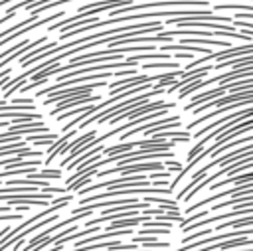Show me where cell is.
I'll return each instance as SVG.
<instances>
[{
  "mask_svg": "<svg viewBox=\"0 0 253 251\" xmlns=\"http://www.w3.org/2000/svg\"><path fill=\"white\" fill-rule=\"evenodd\" d=\"M251 83H253L251 75H249V77H243V79H235L233 83H221V85H217V87L211 89V91H206V93L196 95V97L184 107V111H192L194 107H198V105H202V103H208V101H211V99H217V97H221V95H225V93H229V91L251 89Z\"/></svg>",
  "mask_w": 253,
  "mask_h": 251,
  "instance_id": "6da1fadb",
  "label": "cell"
},
{
  "mask_svg": "<svg viewBox=\"0 0 253 251\" xmlns=\"http://www.w3.org/2000/svg\"><path fill=\"white\" fill-rule=\"evenodd\" d=\"M97 87H107V81H95V83H85V85H77V87H63L59 91H53V93H47L49 97L43 99L45 105H51V103H61L65 99H71V97H77V95H89L93 89Z\"/></svg>",
  "mask_w": 253,
  "mask_h": 251,
  "instance_id": "7a4b0ae2",
  "label": "cell"
},
{
  "mask_svg": "<svg viewBox=\"0 0 253 251\" xmlns=\"http://www.w3.org/2000/svg\"><path fill=\"white\" fill-rule=\"evenodd\" d=\"M208 6V0H162V2H148V4H128L123 6L121 10H117L111 16H126V14H134V12H146L148 8H156V6Z\"/></svg>",
  "mask_w": 253,
  "mask_h": 251,
  "instance_id": "3957f363",
  "label": "cell"
},
{
  "mask_svg": "<svg viewBox=\"0 0 253 251\" xmlns=\"http://www.w3.org/2000/svg\"><path fill=\"white\" fill-rule=\"evenodd\" d=\"M174 105L172 103H164V101H156V103H140V105H136V107H132V109H125V111H121L119 115H115L113 119H109L111 123H119V121H130V119H136V117H140V115H146V113H150V111H160V109H172Z\"/></svg>",
  "mask_w": 253,
  "mask_h": 251,
  "instance_id": "277c9868",
  "label": "cell"
},
{
  "mask_svg": "<svg viewBox=\"0 0 253 251\" xmlns=\"http://www.w3.org/2000/svg\"><path fill=\"white\" fill-rule=\"evenodd\" d=\"M239 194H253V184H251V182H245L243 186H235V188H231V190H221L219 194H213V196H210V198H206V200L196 202L194 206H188L184 213L190 215L192 211H196V209H200V208H206V206H210L211 202H217V200L223 198V196H239Z\"/></svg>",
  "mask_w": 253,
  "mask_h": 251,
  "instance_id": "5b68a950",
  "label": "cell"
},
{
  "mask_svg": "<svg viewBox=\"0 0 253 251\" xmlns=\"http://www.w3.org/2000/svg\"><path fill=\"white\" fill-rule=\"evenodd\" d=\"M253 97V89H243V91H233V95H221V97H217V99H211V101H208V103H202V105H198V107H194L190 113H194V115H198V113H202V111H206V109H210V107H225V105H229V103H235V101H241V99H251Z\"/></svg>",
  "mask_w": 253,
  "mask_h": 251,
  "instance_id": "8992f818",
  "label": "cell"
},
{
  "mask_svg": "<svg viewBox=\"0 0 253 251\" xmlns=\"http://www.w3.org/2000/svg\"><path fill=\"white\" fill-rule=\"evenodd\" d=\"M24 144H26V142H22V140L2 144V146H0V156H10V154H14V156L24 158V156H42V154H43L42 150H32V148H26Z\"/></svg>",
  "mask_w": 253,
  "mask_h": 251,
  "instance_id": "52a82bcc",
  "label": "cell"
},
{
  "mask_svg": "<svg viewBox=\"0 0 253 251\" xmlns=\"http://www.w3.org/2000/svg\"><path fill=\"white\" fill-rule=\"evenodd\" d=\"M97 103V101H101V95H77V97H71V99H65V101H61L53 111H49V115H57V113H61V111H67L69 107H75V105H85V103Z\"/></svg>",
  "mask_w": 253,
  "mask_h": 251,
  "instance_id": "ba28073f",
  "label": "cell"
},
{
  "mask_svg": "<svg viewBox=\"0 0 253 251\" xmlns=\"http://www.w3.org/2000/svg\"><path fill=\"white\" fill-rule=\"evenodd\" d=\"M73 136H75V130H73V128H71V130H67L65 134L57 136V138H55V140L49 144V150H47V154H45V162L49 164L53 158H57V152H59V150H61V148H63V146H65V144H67V142H69Z\"/></svg>",
  "mask_w": 253,
  "mask_h": 251,
  "instance_id": "9c48e42d",
  "label": "cell"
},
{
  "mask_svg": "<svg viewBox=\"0 0 253 251\" xmlns=\"http://www.w3.org/2000/svg\"><path fill=\"white\" fill-rule=\"evenodd\" d=\"M233 176L225 178V180H219V182H211L210 184V190H217L221 186H231V184H245V182H251L253 180V172L251 170H245V174H237V172H231Z\"/></svg>",
  "mask_w": 253,
  "mask_h": 251,
  "instance_id": "30bf717a",
  "label": "cell"
},
{
  "mask_svg": "<svg viewBox=\"0 0 253 251\" xmlns=\"http://www.w3.org/2000/svg\"><path fill=\"white\" fill-rule=\"evenodd\" d=\"M42 162L40 160H22L20 156H16V158H4V160H0V166H6V168H30V166H40Z\"/></svg>",
  "mask_w": 253,
  "mask_h": 251,
  "instance_id": "8fae6325",
  "label": "cell"
},
{
  "mask_svg": "<svg viewBox=\"0 0 253 251\" xmlns=\"http://www.w3.org/2000/svg\"><path fill=\"white\" fill-rule=\"evenodd\" d=\"M251 223H253V213L243 215V217H237L235 221H221L219 225H215V229L221 231L223 227H249Z\"/></svg>",
  "mask_w": 253,
  "mask_h": 251,
  "instance_id": "7c38bea8",
  "label": "cell"
},
{
  "mask_svg": "<svg viewBox=\"0 0 253 251\" xmlns=\"http://www.w3.org/2000/svg\"><path fill=\"white\" fill-rule=\"evenodd\" d=\"M28 178H32V180H43V178H47V180H59L61 178V170H42V172H32V174H28Z\"/></svg>",
  "mask_w": 253,
  "mask_h": 251,
  "instance_id": "4fadbf2b",
  "label": "cell"
},
{
  "mask_svg": "<svg viewBox=\"0 0 253 251\" xmlns=\"http://www.w3.org/2000/svg\"><path fill=\"white\" fill-rule=\"evenodd\" d=\"M45 2H47V0H22V2L14 4L12 8H8L6 14H12V16H14V12L20 10V8H36V6H42V4H45Z\"/></svg>",
  "mask_w": 253,
  "mask_h": 251,
  "instance_id": "5bb4252c",
  "label": "cell"
},
{
  "mask_svg": "<svg viewBox=\"0 0 253 251\" xmlns=\"http://www.w3.org/2000/svg\"><path fill=\"white\" fill-rule=\"evenodd\" d=\"M156 67H178V63H172V61H166V63H144L142 69H156Z\"/></svg>",
  "mask_w": 253,
  "mask_h": 251,
  "instance_id": "9a60e30c",
  "label": "cell"
},
{
  "mask_svg": "<svg viewBox=\"0 0 253 251\" xmlns=\"http://www.w3.org/2000/svg\"><path fill=\"white\" fill-rule=\"evenodd\" d=\"M210 233H211V229H208V227H206V229H202V231H196V233H192L190 237H182V241H184V243H188V241H194V239H198V237H204V235H210Z\"/></svg>",
  "mask_w": 253,
  "mask_h": 251,
  "instance_id": "2e32d148",
  "label": "cell"
},
{
  "mask_svg": "<svg viewBox=\"0 0 253 251\" xmlns=\"http://www.w3.org/2000/svg\"><path fill=\"white\" fill-rule=\"evenodd\" d=\"M166 166H168L170 170H174V172H180V170H182V164L176 162V160H166Z\"/></svg>",
  "mask_w": 253,
  "mask_h": 251,
  "instance_id": "e0dca14e",
  "label": "cell"
},
{
  "mask_svg": "<svg viewBox=\"0 0 253 251\" xmlns=\"http://www.w3.org/2000/svg\"><path fill=\"white\" fill-rule=\"evenodd\" d=\"M225 251H241V249H237V247H235V249H225ZM243 251H253V249H251V247H245Z\"/></svg>",
  "mask_w": 253,
  "mask_h": 251,
  "instance_id": "ac0fdd59",
  "label": "cell"
},
{
  "mask_svg": "<svg viewBox=\"0 0 253 251\" xmlns=\"http://www.w3.org/2000/svg\"><path fill=\"white\" fill-rule=\"evenodd\" d=\"M10 0H0V6H4V4H8Z\"/></svg>",
  "mask_w": 253,
  "mask_h": 251,
  "instance_id": "d6986e66",
  "label": "cell"
}]
</instances>
